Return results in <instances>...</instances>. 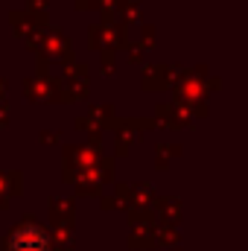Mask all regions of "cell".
I'll list each match as a JSON object with an SVG mask.
<instances>
[{
  "instance_id": "6da1fadb",
  "label": "cell",
  "mask_w": 248,
  "mask_h": 251,
  "mask_svg": "<svg viewBox=\"0 0 248 251\" xmlns=\"http://www.w3.org/2000/svg\"><path fill=\"white\" fill-rule=\"evenodd\" d=\"M12 249L15 251H47V237L41 231H35V228H26V231H21L15 237Z\"/></svg>"
}]
</instances>
